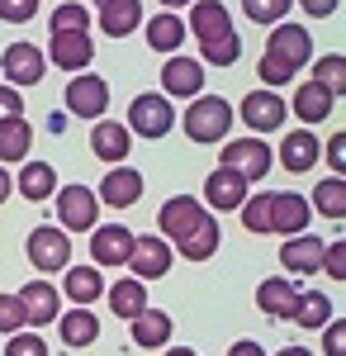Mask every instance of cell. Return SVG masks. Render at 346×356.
Returning a JSON list of instances; mask_svg holds the SVG:
<instances>
[{
  "instance_id": "6da1fadb",
  "label": "cell",
  "mask_w": 346,
  "mask_h": 356,
  "mask_svg": "<svg viewBox=\"0 0 346 356\" xmlns=\"http://www.w3.org/2000/svg\"><path fill=\"white\" fill-rule=\"evenodd\" d=\"M161 243H176L186 261H209L218 252V219L195 200V195H171L161 204Z\"/></svg>"
},
{
  "instance_id": "7a4b0ae2",
  "label": "cell",
  "mask_w": 346,
  "mask_h": 356,
  "mask_svg": "<svg viewBox=\"0 0 346 356\" xmlns=\"http://www.w3.org/2000/svg\"><path fill=\"white\" fill-rule=\"evenodd\" d=\"M233 129V105L223 95H195V105L186 110V138L190 143H218Z\"/></svg>"
},
{
  "instance_id": "3957f363",
  "label": "cell",
  "mask_w": 346,
  "mask_h": 356,
  "mask_svg": "<svg viewBox=\"0 0 346 356\" xmlns=\"http://www.w3.org/2000/svg\"><path fill=\"white\" fill-rule=\"evenodd\" d=\"M308 200L294 191H266V233H285V238H299L308 233Z\"/></svg>"
},
{
  "instance_id": "277c9868",
  "label": "cell",
  "mask_w": 346,
  "mask_h": 356,
  "mask_svg": "<svg viewBox=\"0 0 346 356\" xmlns=\"http://www.w3.org/2000/svg\"><path fill=\"white\" fill-rule=\"evenodd\" d=\"M24 247H28V261H33V266H38L43 275L67 271V261H72V238H67L57 223H43V228H33Z\"/></svg>"
},
{
  "instance_id": "5b68a950",
  "label": "cell",
  "mask_w": 346,
  "mask_h": 356,
  "mask_svg": "<svg viewBox=\"0 0 346 356\" xmlns=\"http://www.w3.org/2000/svg\"><path fill=\"white\" fill-rule=\"evenodd\" d=\"M100 219V200L90 186H62L57 191V223H67L62 233H90Z\"/></svg>"
},
{
  "instance_id": "8992f818",
  "label": "cell",
  "mask_w": 346,
  "mask_h": 356,
  "mask_svg": "<svg viewBox=\"0 0 346 356\" xmlns=\"http://www.w3.org/2000/svg\"><path fill=\"white\" fill-rule=\"evenodd\" d=\"M266 57L280 62V67H290V72H299V67L313 57V33L304 24H275L270 38H266Z\"/></svg>"
},
{
  "instance_id": "52a82bcc",
  "label": "cell",
  "mask_w": 346,
  "mask_h": 356,
  "mask_svg": "<svg viewBox=\"0 0 346 356\" xmlns=\"http://www.w3.org/2000/svg\"><path fill=\"white\" fill-rule=\"evenodd\" d=\"M270 162H275V152H270L261 138H238V143H228V147H223V162H218V166L238 171L242 181L252 186V181H261V176L270 171Z\"/></svg>"
},
{
  "instance_id": "ba28073f",
  "label": "cell",
  "mask_w": 346,
  "mask_h": 356,
  "mask_svg": "<svg viewBox=\"0 0 346 356\" xmlns=\"http://www.w3.org/2000/svg\"><path fill=\"white\" fill-rule=\"evenodd\" d=\"M176 124V110L166 95H138L129 105V134H142V138H166Z\"/></svg>"
},
{
  "instance_id": "9c48e42d",
  "label": "cell",
  "mask_w": 346,
  "mask_h": 356,
  "mask_svg": "<svg viewBox=\"0 0 346 356\" xmlns=\"http://www.w3.org/2000/svg\"><path fill=\"white\" fill-rule=\"evenodd\" d=\"M285 114H290V105H285L275 90H252V95L242 100V124L252 129V138L285 129Z\"/></svg>"
},
{
  "instance_id": "30bf717a",
  "label": "cell",
  "mask_w": 346,
  "mask_h": 356,
  "mask_svg": "<svg viewBox=\"0 0 346 356\" xmlns=\"http://www.w3.org/2000/svg\"><path fill=\"white\" fill-rule=\"evenodd\" d=\"M15 300H19V309H24V328L57 323V314H62V295H57V285H48V280H28Z\"/></svg>"
},
{
  "instance_id": "8fae6325",
  "label": "cell",
  "mask_w": 346,
  "mask_h": 356,
  "mask_svg": "<svg viewBox=\"0 0 346 356\" xmlns=\"http://www.w3.org/2000/svg\"><path fill=\"white\" fill-rule=\"evenodd\" d=\"M129 252H133V233L124 223H95L90 228V261L100 266H129Z\"/></svg>"
},
{
  "instance_id": "7c38bea8",
  "label": "cell",
  "mask_w": 346,
  "mask_h": 356,
  "mask_svg": "<svg viewBox=\"0 0 346 356\" xmlns=\"http://www.w3.org/2000/svg\"><path fill=\"white\" fill-rule=\"evenodd\" d=\"M109 105V86L105 76H95V72H81V76H72V86H67V110L81 114V119H100Z\"/></svg>"
},
{
  "instance_id": "4fadbf2b",
  "label": "cell",
  "mask_w": 346,
  "mask_h": 356,
  "mask_svg": "<svg viewBox=\"0 0 346 356\" xmlns=\"http://www.w3.org/2000/svg\"><path fill=\"white\" fill-rule=\"evenodd\" d=\"M0 67H5L10 86L19 90V86H38V81H43V72H48V57L38 53L33 43H10V48H5V57H0Z\"/></svg>"
},
{
  "instance_id": "5bb4252c",
  "label": "cell",
  "mask_w": 346,
  "mask_h": 356,
  "mask_svg": "<svg viewBox=\"0 0 346 356\" xmlns=\"http://www.w3.org/2000/svg\"><path fill=\"white\" fill-rule=\"evenodd\" d=\"M171 243H161V238H133V252H129V266H133V280H161V275L171 271Z\"/></svg>"
},
{
  "instance_id": "9a60e30c",
  "label": "cell",
  "mask_w": 346,
  "mask_h": 356,
  "mask_svg": "<svg viewBox=\"0 0 346 356\" xmlns=\"http://www.w3.org/2000/svg\"><path fill=\"white\" fill-rule=\"evenodd\" d=\"M322 238H313V233H299V238H285V247H280V266L299 280V275H313L322 266Z\"/></svg>"
},
{
  "instance_id": "2e32d148",
  "label": "cell",
  "mask_w": 346,
  "mask_h": 356,
  "mask_svg": "<svg viewBox=\"0 0 346 356\" xmlns=\"http://www.w3.org/2000/svg\"><path fill=\"white\" fill-rule=\"evenodd\" d=\"M142 191H147V186H142V171H133V166H114L95 200H105L109 209H129V204L142 200Z\"/></svg>"
},
{
  "instance_id": "e0dca14e",
  "label": "cell",
  "mask_w": 346,
  "mask_h": 356,
  "mask_svg": "<svg viewBox=\"0 0 346 356\" xmlns=\"http://www.w3.org/2000/svg\"><path fill=\"white\" fill-rule=\"evenodd\" d=\"M161 90L166 95H199L204 90V67L195 62V57H166V67H161Z\"/></svg>"
},
{
  "instance_id": "ac0fdd59",
  "label": "cell",
  "mask_w": 346,
  "mask_h": 356,
  "mask_svg": "<svg viewBox=\"0 0 346 356\" xmlns=\"http://www.w3.org/2000/svg\"><path fill=\"white\" fill-rule=\"evenodd\" d=\"M186 33H195L199 43H209V38H223V33H233V15L218 5V0H195L190 5V24Z\"/></svg>"
},
{
  "instance_id": "d6986e66",
  "label": "cell",
  "mask_w": 346,
  "mask_h": 356,
  "mask_svg": "<svg viewBox=\"0 0 346 356\" xmlns=\"http://www.w3.org/2000/svg\"><path fill=\"white\" fill-rule=\"evenodd\" d=\"M48 57H53L62 72H85L90 57H95V43H90V33H53Z\"/></svg>"
},
{
  "instance_id": "ffe728a7",
  "label": "cell",
  "mask_w": 346,
  "mask_h": 356,
  "mask_svg": "<svg viewBox=\"0 0 346 356\" xmlns=\"http://www.w3.org/2000/svg\"><path fill=\"white\" fill-rule=\"evenodd\" d=\"M90 152H95L100 162H124V157L133 152V134H129L124 124H114V119H100V124L90 129Z\"/></svg>"
},
{
  "instance_id": "44dd1931",
  "label": "cell",
  "mask_w": 346,
  "mask_h": 356,
  "mask_svg": "<svg viewBox=\"0 0 346 356\" xmlns=\"http://www.w3.org/2000/svg\"><path fill=\"white\" fill-rule=\"evenodd\" d=\"M204 200H209L218 214H223V209H242V200H247V181H242L238 171L218 166V171H209V181H204Z\"/></svg>"
},
{
  "instance_id": "7402d4cb",
  "label": "cell",
  "mask_w": 346,
  "mask_h": 356,
  "mask_svg": "<svg viewBox=\"0 0 346 356\" xmlns=\"http://www.w3.org/2000/svg\"><path fill=\"white\" fill-rule=\"evenodd\" d=\"M294 300H299V290H294V280H285V275H270V280L256 285V309L266 318H290Z\"/></svg>"
},
{
  "instance_id": "603a6c76",
  "label": "cell",
  "mask_w": 346,
  "mask_h": 356,
  "mask_svg": "<svg viewBox=\"0 0 346 356\" xmlns=\"http://www.w3.org/2000/svg\"><path fill=\"white\" fill-rule=\"evenodd\" d=\"M142 309H152V304H147V285H142V280H133V275H129V280H114V285H109V314H119V318H129V323H133Z\"/></svg>"
},
{
  "instance_id": "cb8c5ba5",
  "label": "cell",
  "mask_w": 346,
  "mask_h": 356,
  "mask_svg": "<svg viewBox=\"0 0 346 356\" xmlns=\"http://www.w3.org/2000/svg\"><path fill=\"white\" fill-rule=\"evenodd\" d=\"M57 332L67 347H90L100 337V318L90 309H67V314H57Z\"/></svg>"
},
{
  "instance_id": "d4e9b609",
  "label": "cell",
  "mask_w": 346,
  "mask_h": 356,
  "mask_svg": "<svg viewBox=\"0 0 346 356\" xmlns=\"http://www.w3.org/2000/svg\"><path fill=\"white\" fill-rule=\"evenodd\" d=\"M318 157H322V143L313 134H304V129L280 143V166H285V171H308Z\"/></svg>"
},
{
  "instance_id": "484cf974",
  "label": "cell",
  "mask_w": 346,
  "mask_h": 356,
  "mask_svg": "<svg viewBox=\"0 0 346 356\" xmlns=\"http://www.w3.org/2000/svg\"><path fill=\"white\" fill-rule=\"evenodd\" d=\"M147 43L157 48V53H181V43H186V24H181V15H171V10H161L147 19Z\"/></svg>"
},
{
  "instance_id": "4316f807",
  "label": "cell",
  "mask_w": 346,
  "mask_h": 356,
  "mask_svg": "<svg viewBox=\"0 0 346 356\" xmlns=\"http://www.w3.org/2000/svg\"><path fill=\"white\" fill-rule=\"evenodd\" d=\"M15 191L24 195V200H53L57 195V171L48 162H24V171H19V181H15Z\"/></svg>"
},
{
  "instance_id": "83f0119b",
  "label": "cell",
  "mask_w": 346,
  "mask_h": 356,
  "mask_svg": "<svg viewBox=\"0 0 346 356\" xmlns=\"http://www.w3.org/2000/svg\"><path fill=\"white\" fill-rule=\"evenodd\" d=\"M100 24H105L109 38H124L142 24V5L138 0H109V5H100Z\"/></svg>"
},
{
  "instance_id": "f1b7e54d",
  "label": "cell",
  "mask_w": 346,
  "mask_h": 356,
  "mask_svg": "<svg viewBox=\"0 0 346 356\" xmlns=\"http://www.w3.org/2000/svg\"><path fill=\"white\" fill-rule=\"evenodd\" d=\"M28 147H33V129L24 114L0 124V162H28Z\"/></svg>"
},
{
  "instance_id": "f546056e",
  "label": "cell",
  "mask_w": 346,
  "mask_h": 356,
  "mask_svg": "<svg viewBox=\"0 0 346 356\" xmlns=\"http://www.w3.org/2000/svg\"><path fill=\"white\" fill-rule=\"evenodd\" d=\"M105 295V275H100V266H72L67 271V300H76L81 309L90 300H100Z\"/></svg>"
},
{
  "instance_id": "4dcf8cb0",
  "label": "cell",
  "mask_w": 346,
  "mask_h": 356,
  "mask_svg": "<svg viewBox=\"0 0 346 356\" xmlns=\"http://www.w3.org/2000/svg\"><path fill=\"white\" fill-rule=\"evenodd\" d=\"M166 337H171V314L142 309V314L133 318V342L138 347H166Z\"/></svg>"
},
{
  "instance_id": "1f68e13d",
  "label": "cell",
  "mask_w": 346,
  "mask_h": 356,
  "mask_svg": "<svg viewBox=\"0 0 346 356\" xmlns=\"http://www.w3.org/2000/svg\"><path fill=\"white\" fill-rule=\"evenodd\" d=\"M308 209H318V214H327L332 223L346 219V181L342 176H327L322 186H313V204Z\"/></svg>"
},
{
  "instance_id": "d6a6232c",
  "label": "cell",
  "mask_w": 346,
  "mask_h": 356,
  "mask_svg": "<svg viewBox=\"0 0 346 356\" xmlns=\"http://www.w3.org/2000/svg\"><path fill=\"white\" fill-rule=\"evenodd\" d=\"M294 114H299L304 124H318V119H327V114H332V95H327L318 81L299 86V90H294Z\"/></svg>"
},
{
  "instance_id": "836d02e7",
  "label": "cell",
  "mask_w": 346,
  "mask_h": 356,
  "mask_svg": "<svg viewBox=\"0 0 346 356\" xmlns=\"http://www.w3.org/2000/svg\"><path fill=\"white\" fill-rule=\"evenodd\" d=\"M299 328H322L327 318H332V300L318 295V290H304L299 300H294V314H290Z\"/></svg>"
},
{
  "instance_id": "e575fe53",
  "label": "cell",
  "mask_w": 346,
  "mask_h": 356,
  "mask_svg": "<svg viewBox=\"0 0 346 356\" xmlns=\"http://www.w3.org/2000/svg\"><path fill=\"white\" fill-rule=\"evenodd\" d=\"M313 72H318L313 81H318L322 90L332 95V100H337V95L346 90V57H342V53H327V57H318V67H313Z\"/></svg>"
},
{
  "instance_id": "d590c367",
  "label": "cell",
  "mask_w": 346,
  "mask_h": 356,
  "mask_svg": "<svg viewBox=\"0 0 346 356\" xmlns=\"http://www.w3.org/2000/svg\"><path fill=\"white\" fill-rule=\"evenodd\" d=\"M204 48V62L209 67H233L242 57V38L238 33H223V38H209V43H199Z\"/></svg>"
},
{
  "instance_id": "8d00e7d4",
  "label": "cell",
  "mask_w": 346,
  "mask_h": 356,
  "mask_svg": "<svg viewBox=\"0 0 346 356\" xmlns=\"http://www.w3.org/2000/svg\"><path fill=\"white\" fill-rule=\"evenodd\" d=\"M85 29H90V10H85V5L62 0L53 10V33H85Z\"/></svg>"
},
{
  "instance_id": "74e56055",
  "label": "cell",
  "mask_w": 346,
  "mask_h": 356,
  "mask_svg": "<svg viewBox=\"0 0 346 356\" xmlns=\"http://www.w3.org/2000/svg\"><path fill=\"white\" fill-rule=\"evenodd\" d=\"M290 5H294V0H242L247 19H256V24H285Z\"/></svg>"
},
{
  "instance_id": "f35d334b",
  "label": "cell",
  "mask_w": 346,
  "mask_h": 356,
  "mask_svg": "<svg viewBox=\"0 0 346 356\" xmlns=\"http://www.w3.org/2000/svg\"><path fill=\"white\" fill-rule=\"evenodd\" d=\"M5 356H48V342H43L38 332L19 328V332H10V342H5Z\"/></svg>"
},
{
  "instance_id": "ab89813d",
  "label": "cell",
  "mask_w": 346,
  "mask_h": 356,
  "mask_svg": "<svg viewBox=\"0 0 346 356\" xmlns=\"http://www.w3.org/2000/svg\"><path fill=\"white\" fill-rule=\"evenodd\" d=\"M38 15V0H0V19L5 24H28Z\"/></svg>"
},
{
  "instance_id": "60d3db41",
  "label": "cell",
  "mask_w": 346,
  "mask_h": 356,
  "mask_svg": "<svg viewBox=\"0 0 346 356\" xmlns=\"http://www.w3.org/2000/svg\"><path fill=\"white\" fill-rule=\"evenodd\" d=\"M322 352L327 356H346V318H327V323H322Z\"/></svg>"
},
{
  "instance_id": "b9f144b4",
  "label": "cell",
  "mask_w": 346,
  "mask_h": 356,
  "mask_svg": "<svg viewBox=\"0 0 346 356\" xmlns=\"http://www.w3.org/2000/svg\"><path fill=\"white\" fill-rule=\"evenodd\" d=\"M318 271H332V280H346V243L337 238L332 247H322V266Z\"/></svg>"
},
{
  "instance_id": "7bdbcfd3",
  "label": "cell",
  "mask_w": 346,
  "mask_h": 356,
  "mask_svg": "<svg viewBox=\"0 0 346 356\" xmlns=\"http://www.w3.org/2000/svg\"><path fill=\"white\" fill-rule=\"evenodd\" d=\"M24 328V309L15 295H0V332H19Z\"/></svg>"
},
{
  "instance_id": "ee69618b",
  "label": "cell",
  "mask_w": 346,
  "mask_h": 356,
  "mask_svg": "<svg viewBox=\"0 0 346 356\" xmlns=\"http://www.w3.org/2000/svg\"><path fill=\"white\" fill-rule=\"evenodd\" d=\"M24 110V100H19V90L15 86H0V124H10V119H19Z\"/></svg>"
},
{
  "instance_id": "f6af8a7d",
  "label": "cell",
  "mask_w": 346,
  "mask_h": 356,
  "mask_svg": "<svg viewBox=\"0 0 346 356\" xmlns=\"http://www.w3.org/2000/svg\"><path fill=\"white\" fill-rule=\"evenodd\" d=\"M256 72H261V81H266V86H285V81H294L290 67H280V62H270V57H261V67H256Z\"/></svg>"
},
{
  "instance_id": "bcb514c9",
  "label": "cell",
  "mask_w": 346,
  "mask_h": 356,
  "mask_svg": "<svg viewBox=\"0 0 346 356\" xmlns=\"http://www.w3.org/2000/svg\"><path fill=\"white\" fill-rule=\"evenodd\" d=\"M322 152H327V157H332V171H337V176H342V166H346V134H332V143H327V147H322Z\"/></svg>"
},
{
  "instance_id": "7dc6e473",
  "label": "cell",
  "mask_w": 346,
  "mask_h": 356,
  "mask_svg": "<svg viewBox=\"0 0 346 356\" xmlns=\"http://www.w3.org/2000/svg\"><path fill=\"white\" fill-rule=\"evenodd\" d=\"M299 5H304V15L327 19V15H337V5H342V0H299Z\"/></svg>"
},
{
  "instance_id": "c3c4849f",
  "label": "cell",
  "mask_w": 346,
  "mask_h": 356,
  "mask_svg": "<svg viewBox=\"0 0 346 356\" xmlns=\"http://www.w3.org/2000/svg\"><path fill=\"white\" fill-rule=\"evenodd\" d=\"M228 356H266V352H261V342H256V337H242V342L228 347Z\"/></svg>"
},
{
  "instance_id": "681fc988",
  "label": "cell",
  "mask_w": 346,
  "mask_h": 356,
  "mask_svg": "<svg viewBox=\"0 0 346 356\" xmlns=\"http://www.w3.org/2000/svg\"><path fill=\"white\" fill-rule=\"evenodd\" d=\"M10 191H15V181H10V176H5V166H0V204L10 200Z\"/></svg>"
},
{
  "instance_id": "f907efd6",
  "label": "cell",
  "mask_w": 346,
  "mask_h": 356,
  "mask_svg": "<svg viewBox=\"0 0 346 356\" xmlns=\"http://www.w3.org/2000/svg\"><path fill=\"white\" fill-rule=\"evenodd\" d=\"M275 356H313L308 347H285V352H275Z\"/></svg>"
},
{
  "instance_id": "816d5d0a",
  "label": "cell",
  "mask_w": 346,
  "mask_h": 356,
  "mask_svg": "<svg viewBox=\"0 0 346 356\" xmlns=\"http://www.w3.org/2000/svg\"><path fill=\"white\" fill-rule=\"evenodd\" d=\"M161 5H166V10H171V15H176V10H181V5H195V0H161Z\"/></svg>"
},
{
  "instance_id": "f5cc1de1",
  "label": "cell",
  "mask_w": 346,
  "mask_h": 356,
  "mask_svg": "<svg viewBox=\"0 0 346 356\" xmlns=\"http://www.w3.org/2000/svg\"><path fill=\"white\" fill-rule=\"evenodd\" d=\"M166 356H199V352H190V347H171Z\"/></svg>"
},
{
  "instance_id": "db71d44e",
  "label": "cell",
  "mask_w": 346,
  "mask_h": 356,
  "mask_svg": "<svg viewBox=\"0 0 346 356\" xmlns=\"http://www.w3.org/2000/svg\"><path fill=\"white\" fill-rule=\"evenodd\" d=\"M95 5H109V0H95Z\"/></svg>"
}]
</instances>
